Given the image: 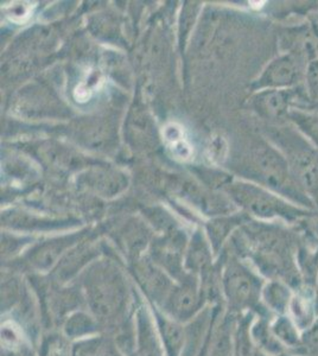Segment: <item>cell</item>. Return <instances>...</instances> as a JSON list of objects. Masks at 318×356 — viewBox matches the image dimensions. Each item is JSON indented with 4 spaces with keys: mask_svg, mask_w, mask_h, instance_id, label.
I'll use <instances>...</instances> for the list:
<instances>
[{
    "mask_svg": "<svg viewBox=\"0 0 318 356\" xmlns=\"http://www.w3.org/2000/svg\"><path fill=\"white\" fill-rule=\"evenodd\" d=\"M289 122L306 142L318 150V113L294 108L289 114Z\"/></svg>",
    "mask_w": 318,
    "mask_h": 356,
    "instance_id": "cell-15",
    "label": "cell"
},
{
    "mask_svg": "<svg viewBox=\"0 0 318 356\" xmlns=\"http://www.w3.org/2000/svg\"><path fill=\"white\" fill-rule=\"evenodd\" d=\"M266 280L257 268L240 258H232L221 270L223 307L234 316L269 315L262 308V291Z\"/></svg>",
    "mask_w": 318,
    "mask_h": 356,
    "instance_id": "cell-1",
    "label": "cell"
},
{
    "mask_svg": "<svg viewBox=\"0 0 318 356\" xmlns=\"http://www.w3.org/2000/svg\"><path fill=\"white\" fill-rule=\"evenodd\" d=\"M294 356H318V317L302 332V344Z\"/></svg>",
    "mask_w": 318,
    "mask_h": 356,
    "instance_id": "cell-17",
    "label": "cell"
},
{
    "mask_svg": "<svg viewBox=\"0 0 318 356\" xmlns=\"http://www.w3.org/2000/svg\"><path fill=\"white\" fill-rule=\"evenodd\" d=\"M287 152L285 154L291 170L299 186L318 208V154L296 131L287 130Z\"/></svg>",
    "mask_w": 318,
    "mask_h": 356,
    "instance_id": "cell-4",
    "label": "cell"
},
{
    "mask_svg": "<svg viewBox=\"0 0 318 356\" xmlns=\"http://www.w3.org/2000/svg\"><path fill=\"white\" fill-rule=\"evenodd\" d=\"M294 291L291 285L283 280H266L262 291V308L271 316L286 315Z\"/></svg>",
    "mask_w": 318,
    "mask_h": 356,
    "instance_id": "cell-10",
    "label": "cell"
},
{
    "mask_svg": "<svg viewBox=\"0 0 318 356\" xmlns=\"http://www.w3.org/2000/svg\"><path fill=\"white\" fill-rule=\"evenodd\" d=\"M209 304L198 277L186 275L173 283L169 295L157 308L170 318L186 324L200 315ZM154 308V307H153Z\"/></svg>",
    "mask_w": 318,
    "mask_h": 356,
    "instance_id": "cell-3",
    "label": "cell"
},
{
    "mask_svg": "<svg viewBox=\"0 0 318 356\" xmlns=\"http://www.w3.org/2000/svg\"><path fill=\"white\" fill-rule=\"evenodd\" d=\"M271 328L287 354L296 355L302 344V330L290 316H272Z\"/></svg>",
    "mask_w": 318,
    "mask_h": 356,
    "instance_id": "cell-13",
    "label": "cell"
},
{
    "mask_svg": "<svg viewBox=\"0 0 318 356\" xmlns=\"http://www.w3.org/2000/svg\"><path fill=\"white\" fill-rule=\"evenodd\" d=\"M271 315H254L251 321L250 332L254 344L265 356H280L285 349L276 339L271 328Z\"/></svg>",
    "mask_w": 318,
    "mask_h": 356,
    "instance_id": "cell-11",
    "label": "cell"
},
{
    "mask_svg": "<svg viewBox=\"0 0 318 356\" xmlns=\"http://www.w3.org/2000/svg\"><path fill=\"white\" fill-rule=\"evenodd\" d=\"M150 307V305H149ZM156 324L161 348L166 356H184L186 353V324L170 318L157 308L150 307Z\"/></svg>",
    "mask_w": 318,
    "mask_h": 356,
    "instance_id": "cell-7",
    "label": "cell"
},
{
    "mask_svg": "<svg viewBox=\"0 0 318 356\" xmlns=\"http://www.w3.org/2000/svg\"><path fill=\"white\" fill-rule=\"evenodd\" d=\"M58 330L73 343L104 334L99 321L87 308L70 312L61 323Z\"/></svg>",
    "mask_w": 318,
    "mask_h": 356,
    "instance_id": "cell-9",
    "label": "cell"
},
{
    "mask_svg": "<svg viewBox=\"0 0 318 356\" xmlns=\"http://www.w3.org/2000/svg\"><path fill=\"white\" fill-rule=\"evenodd\" d=\"M35 353L36 356H74L73 342L60 330H48L40 336Z\"/></svg>",
    "mask_w": 318,
    "mask_h": 356,
    "instance_id": "cell-14",
    "label": "cell"
},
{
    "mask_svg": "<svg viewBox=\"0 0 318 356\" xmlns=\"http://www.w3.org/2000/svg\"><path fill=\"white\" fill-rule=\"evenodd\" d=\"M164 138L166 144L175 157L181 161H188L191 156V147L189 143L186 142L184 131L181 126L176 124H170L164 130Z\"/></svg>",
    "mask_w": 318,
    "mask_h": 356,
    "instance_id": "cell-16",
    "label": "cell"
},
{
    "mask_svg": "<svg viewBox=\"0 0 318 356\" xmlns=\"http://www.w3.org/2000/svg\"><path fill=\"white\" fill-rule=\"evenodd\" d=\"M237 320L238 316L232 315L222 309L210 334L207 356H234Z\"/></svg>",
    "mask_w": 318,
    "mask_h": 356,
    "instance_id": "cell-8",
    "label": "cell"
},
{
    "mask_svg": "<svg viewBox=\"0 0 318 356\" xmlns=\"http://www.w3.org/2000/svg\"><path fill=\"white\" fill-rule=\"evenodd\" d=\"M305 93L314 102H318V57L309 60L305 69Z\"/></svg>",
    "mask_w": 318,
    "mask_h": 356,
    "instance_id": "cell-18",
    "label": "cell"
},
{
    "mask_svg": "<svg viewBox=\"0 0 318 356\" xmlns=\"http://www.w3.org/2000/svg\"><path fill=\"white\" fill-rule=\"evenodd\" d=\"M105 356H127L124 353L121 352L120 348L118 347L116 342L113 341L112 344H111V347H109V350L106 353Z\"/></svg>",
    "mask_w": 318,
    "mask_h": 356,
    "instance_id": "cell-19",
    "label": "cell"
},
{
    "mask_svg": "<svg viewBox=\"0 0 318 356\" xmlns=\"http://www.w3.org/2000/svg\"><path fill=\"white\" fill-rule=\"evenodd\" d=\"M29 356H36V353L33 352V353H31V354H30V355Z\"/></svg>",
    "mask_w": 318,
    "mask_h": 356,
    "instance_id": "cell-22",
    "label": "cell"
},
{
    "mask_svg": "<svg viewBox=\"0 0 318 356\" xmlns=\"http://www.w3.org/2000/svg\"><path fill=\"white\" fill-rule=\"evenodd\" d=\"M207 347H208V343L206 344V347H205V348L202 349L198 356H207Z\"/></svg>",
    "mask_w": 318,
    "mask_h": 356,
    "instance_id": "cell-21",
    "label": "cell"
},
{
    "mask_svg": "<svg viewBox=\"0 0 318 356\" xmlns=\"http://www.w3.org/2000/svg\"><path fill=\"white\" fill-rule=\"evenodd\" d=\"M287 315L296 322L302 332L309 328L318 317L314 289L302 286L296 290Z\"/></svg>",
    "mask_w": 318,
    "mask_h": 356,
    "instance_id": "cell-12",
    "label": "cell"
},
{
    "mask_svg": "<svg viewBox=\"0 0 318 356\" xmlns=\"http://www.w3.org/2000/svg\"><path fill=\"white\" fill-rule=\"evenodd\" d=\"M237 194L239 201L257 218L269 221L279 220L287 226L305 222L316 214V211L303 208L283 197L282 195L260 186L241 184Z\"/></svg>",
    "mask_w": 318,
    "mask_h": 356,
    "instance_id": "cell-2",
    "label": "cell"
},
{
    "mask_svg": "<svg viewBox=\"0 0 318 356\" xmlns=\"http://www.w3.org/2000/svg\"><path fill=\"white\" fill-rule=\"evenodd\" d=\"M314 296H315V303H316V309H317V314H318V275H317V280H316V283H315Z\"/></svg>",
    "mask_w": 318,
    "mask_h": 356,
    "instance_id": "cell-20",
    "label": "cell"
},
{
    "mask_svg": "<svg viewBox=\"0 0 318 356\" xmlns=\"http://www.w3.org/2000/svg\"><path fill=\"white\" fill-rule=\"evenodd\" d=\"M305 69L299 54H282L266 67L257 81V87L262 90L297 88L305 77Z\"/></svg>",
    "mask_w": 318,
    "mask_h": 356,
    "instance_id": "cell-5",
    "label": "cell"
},
{
    "mask_svg": "<svg viewBox=\"0 0 318 356\" xmlns=\"http://www.w3.org/2000/svg\"><path fill=\"white\" fill-rule=\"evenodd\" d=\"M301 99L299 87L292 89H264L255 97L254 106L258 113L267 119L289 117Z\"/></svg>",
    "mask_w": 318,
    "mask_h": 356,
    "instance_id": "cell-6",
    "label": "cell"
}]
</instances>
